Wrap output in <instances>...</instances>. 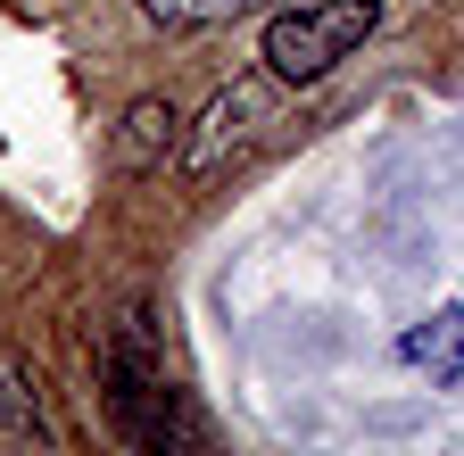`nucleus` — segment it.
Segmentation results:
<instances>
[{
    "mask_svg": "<svg viewBox=\"0 0 464 456\" xmlns=\"http://www.w3.org/2000/svg\"><path fill=\"white\" fill-rule=\"evenodd\" d=\"M373 34H382V0H282L266 25V67L282 83H315Z\"/></svg>",
    "mask_w": 464,
    "mask_h": 456,
    "instance_id": "nucleus-2",
    "label": "nucleus"
},
{
    "mask_svg": "<svg viewBox=\"0 0 464 456\" xmlns=\"http://www.w3.org/2000/svg\"><path fill=\"white\" fill-rule=\"evenodd\" d=\"M150 25L166 34H199V25H232V17H257V9H282V0H141Z\"/></svg>",
    "mask_w": 464,
    "mask_h": 456,
    "instance_id": "nucleus-7",
    "label": "nucleus"
},
{
    "mask_svg": "<svg viewBox=\"0 0 464 456\" xmlns=\"http://www.w3.org/2000/svg\"><path fill=\"white\" fill-rule=\"evenodd\" d=\"M274 125H282V75H274V67L224 83V92L208 100V117L191 125V141H183V175H191V183H216L224 166H241Z\"/></svg>",
    "mask_w": 464,
    "mask_h": 456,
    "instance_id": "nucleus-3",
    "label": "nucleus"
},
{
    "mask_svg": "<svg viewBox=\"0 0 464 456\" xmlns=\"http://www.w3.org/2000/svg\"><path fill=\"white\" fill-rule=\"evenodd\" d=\"M108 407H116V432L133 448H174L191 423H183V390H174V365H166V340H158V315L150 307H125V324L108 332Z\"/></svg>",
    "mask_w": 464,
    "mask_h": 456,
    "instance_id": "nucleus-1",
    "label": "nucleus"
},
{
    "mask_svg": "<svg viewBox=\"0 0 464 456\" xmlns=\"http://www.w3.org/2000/svg\"><path fill=\"white\" fill-rule=\"evenodd\" d=\"M398 349H406V365H423L431 382H464V307H440L431 324L406 332Z\"/></svg>",
    "mask_w": 464,
    "mask_h": 456,
    "instance_id": "nucleus-6",
    "label": "nucleus"
},
{
    "mask_svg": "<svg viewBox=\"0 0 464 456\" xmlns=\"http://www.w3.org/2000/svg\"><path fill=\"white\" fill-rule=\"evenodd\" d=\"M174 141H183V108H174V100H133L125 108V125H116V175H158V166H166V150Z\"/></svg>",
    "mask_w": 464,
    "mask_h": 456,
    "instance_id": "nucleus-4",
    "label": "nucleus"
},
{
    "mask_svg": "<svg viewBox=\"0 0 464 456\" xmlns=\"http://www.w3.org/2000/svg\"><path fill=\"white\" fill-rule=\"evenodd\" d=\"M0 440L9 448H50V407H42V374L0 349Z\"/></svg>",
    "mask_w": 464,
    "mask_h": 456,
    "instance_id": "nucleus-5",
    "label": "nucleus"
}]
</instances>
